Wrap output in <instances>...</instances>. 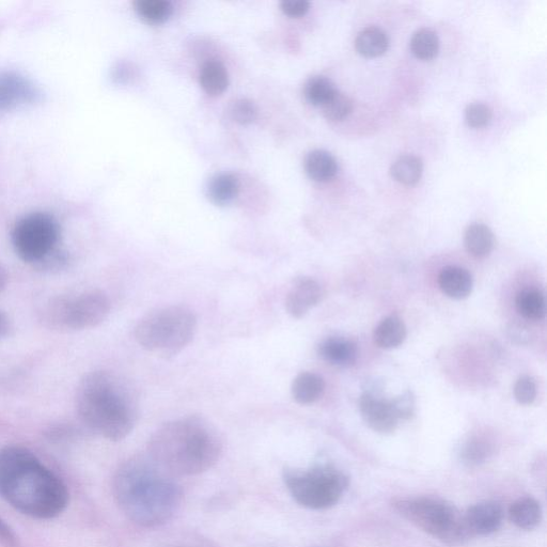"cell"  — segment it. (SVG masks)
I'll return each instance as SVG.
<instances>
[{
    "label": "cell",
    "mask_w": 547,
    "mask_h": 547,
    "mask_svg": "<svg viewBox=\"0 0 547 547\" xmlns=\"http://www.w3.org/2000/svg\"><path fill=\"white\" fill-rule=\"evenodd\" d=\"M178 478L148 455L125 461L114 478V496L132 523L145 528L161 526L179 511L183 493Z\"/></svg>",
    "instance_id": "6da1fadb"
},
{
    "label": "cell",
    "mask_w": 547,
    "mask_h": 547,
    "mask_svg": "<svg viewBox=\"0 0 547 547\" xmlns=\"http://www.w3.org/2000/svg\"><path fill=\"white\" fill-rule=\"evenodd\" d=\"M0 496L29 518L55 519L66 510V484L33 452L19 446L0 448Z\"/></svg>",
    "instance_id": "7a4b0ae2"
},
{
    "label": "cell",
    "mask_w": 547,
    "mask_h": 547,
    "mask_svg": "<svg viewBox=\"0 0 547 547\" xmlns=\"http://www.w3.org/2000/svg\"><path fill=\"white\" fill-rule=\"evenodd\" d=\"M223 441L207 420L190 416L164 424L150 437L147 455L166 472L190 477L208 472L221 459Z\"/></svg>",
    "instance_id": "3957f363"
},
{
    "label": "cell",
    "mask_w": 547,
    "mask_h": 547,
    "mask_svg": "<svg viewBox=\"0 0 547 547\" xmlns=\"http://www.w3.org/2000/svg\"><path fill=\"white\" fill-rule=\"evenodd\" d=\"M75 401L82 423L105 440L122 441L135 427L137 405L133 392L111 372L85 375L77 387Z\"/></svg>",
    "instance_id": "277c9868"
},
{
    "label": "cell",
    "mask_w": 547,
    "mask_h": 547,
    "mask_svg": "<svg viewBox=\"0 0 547 547\" xmlns=\"http://www.w3.org/2000/svg\"><path fill=\"white\" fill-rule=\"evenodd\" d=\"M197 331L194 312L184 306H167L148 312L135 327L138 345L148 352L169 357L190 345Z\"/></svg>",
    "instance_id": "5b68a950"
},
{
    "label": "cell",
    "mask_w": 547,
    "mask_h": 547,
    "mask_svg": "<svg viewBox=\"0 0 547 547\" xmlns=\"http://www.w3.org/2000/svg\"><path fill=\"white\" fill-rule=\"evenodd\" d=\"M393 508L403 519L448 545H463L470 541L464 514L439 497L410 496L393 500Z\"/></svg>",
    "instance_id": "8992f818"
},
{
    "label": "cell",
    "mask_w": 547,
    "mask_h": 547,
    "mask_svg": "<svg viewBox=\"0 0 547 547\" xmlns=\"http://www.w3.org/2000/svg\"><path fill=\"white\" fill-rule=\"evenodd\" d=\"M60 229L55 218L44 212L25 215L14 225L11 240L15 254L36 268L52 270L60 267L57 255Z\"/></svg>",
    "instance_id": "52a82bcc"
},
{
    "label": "cell",
    "mask_w": 547,
    "mask_h": 547,
    "mask_svg": "<svg viewBox=\"0 0 547 547\" xmlns=\"http://www.w3.org/2000/svg\"><path fill=\"white\" fill-rule=\"evenodd\" d=\"M284 481L295 502L311 510L332 508L349 487L348 477L331 465L287 468Z\"/></svg>",
    "instance_id": "ba28073f"
},
{
    "label": "cell",
    "mask_w": 547,
    "mask_h": 547,
    "mask_svg": "<svg viewBox=\"0 0 547 547\" xmlns=\"http://www.w3.org/2000/svg\"><path fill=\"white\" fill-rule=\"evenodd\" d=\"M111 301L100 290L59 296L45 305L43 322L61 332L84 331L103 323L111 312Z\"/></svg>",
    "instance_id": "9c48e42d"
},
{
    "label": "cell",
    "mask_w": 547,
    "mask_h": 547,
    "mask_svg": "<svg viewBox=\"0 0 547 547\" xmlns=\"http://www.w3.org/2000/svg\"><path fill=\"white\" fill-rule=\"evenodd\" d=\"M40 98L37 86L18 72L0 73V113L34 104Z\"/></svg>",
    "instance_id": "30bf717a"
},
{
    "label": "cell",
    "mask_w": 547,
    "mask_h": 547,
    "mask_svg": "<svg viewBox=\"0 0 547 547\" xmlns=\"http://www.w3.org/2000/svg\"><path fill=\"white\" fill-rule=\"evenodd\" d=\"M359 410L366 425L374 432L393 433L399 423L390 401L382 400L371 394H364L359 400Z\"/></svg>",
    "instance_id": "8fae6325"
},
{
    "label": "cell",
    "mask_w": 547,
    "mask_h": 547,
    "mask_svg": "<svg viewBox=\"0 0 547 547\" xmlns=\"http://www.w3.org/2000/svg\"><path fill=\"white\" fill-rule=\"evenodd\" d=\"M322 300V289L316 280L303 277L295 281L286 296V309L295 319H302Z\"/></svg>",
    "instance_id": "7c38bea8"
},
{
    "label": "cell",
    "mask_w": 547,
    "mask_h": 547,
    "mask_svg": "<svg viewBox=\"0 0 547 547\" xmlns=\"http://www.w3.org/2000/svg\"><path fill=\"white\" fill-rule=\"evenodd\" d=\"M464 518L473 537L489 536L502 526L504 511L497 503L482 502L468 509L464 513Z\"/></svg>",
    "instance_id": "4fadbf2b"
},
{
    "label": "cell",
    "mask_w": 547,
    "mask_h": 547,
    "mask_svg": "<svg viewBox=\"0 0 547 547\" xmlns=\"http://www.w3.org/2000/svg\"><path fill=\"white\" fill-rule=\"evenodd\" d=\"M323 361L338 368L353 366L358 357L355 343L345 338L332 337L324 340L319 346Z\"/></svg>",
    "instance_id": "5bb4252c"
},
{
    "label": "cell",
    "mask_w": 547,
    "mask_h": 547,
    "mask_svg": "<svg viewBox=\"0 0 547 547\" xmlns=\"http://www.w3.org/2000/svg\"><path fill=\"white\" fill-rule=\"evenodd\" d=\"M442 292L452 300H464L472 294L473 277L470 272L459 267H446L439 275Z\"/></svg>",
    "instance_id": "9a60e30c"
},
{
    "label": "cell",
    "mask_w": 547,
    "mask_h": 547,
    "mask_svg": "<svg viewBox=\"0 0 547 547\" xmlns=\"http://www.w3.org/2000/svg\"><path fill=\"white\" fill-rule=\"evenodd\" d=\"M509 519L520 529L533 530L541 523V506L533 497H522L510 506Z\"/></svg>",
    "instance_id": "2e32d148"
},
{
    "label": "cell",
    "mask_w": 547,
    "mask_h": 547,
    "mask_svg": "<svg viewBox=\"0 0 547 547\" xmlns=\"http://www.w3.org/2000/svg\"><path fill=\"white\" fill-rule=\"evenodd\" d=\"M325 390V382L319 374L302 372L292 383L291 393L293 399L303 405L318 401Z\"/></svg>",
    "instance_id": "e0dca14e"
},
{
    "label": "cell",
    "mask_w": 547,
    "mask_h": 547,
    "mask_svg": "<svg viewBox=\"0 0 547 547\" xmlns=\"http://www.w3.org/2000/svg\"><path fill=\"white\" fill-rule=\"evenodd\" d=\"M406 335L408 332L404 322L399 317L390 316L375 328L373 339L379 348L392 350L402 345Z\"/></svg>",
    "instance_id": "ac0fdd59"
},
{
    "label": "cell",
    "mask_w": 547,
    "mask_h": 547,
    "mask_svg": "<svg viewBox=\"0 0 547 547\" xmlns=\"http://www.w3.org/2000/svg\"><path fill=\"white\" fill-rule=\"evenodd\" d=\"M305 170L307 175L315 181L326 182L332 180L338 170L334 156L324 150L309 152L305 158Z\"/></svg>",
    "instance_id": "d6986e66"
},
{
    "label": "cell",
    "mask_w": 547,
    "mask_h": 547,
    "mask_svg": "<svg viewBox=\"0 0 547 547\" xmlns=\"http://www.w3.org/2000/svg\"><path fill=\"white\" fill-rule=\"evenodd\" d=\"M464 243L468 254L477 259H483L492 253L495 238L488 226L474 224L467 228Z\"/></svg>",
    "instance_id": "ffe728a7"
},
{
    "label": "cell",
    "mask_w": 547,
    "mask_h": 547,
    "mask_svg": "<svg viewBox=\"0 0 547 547\" xmlns=\"http://www.w3.org/2000/svg\"><path fill=\"white\" fill-rule=\"evenodd\" d=\"M240 190L239 180L230 174L213 177L207 189L210 200L216 206H228L237 198Z\"/></svg>",
    "instance_id": "44dd1931"
},
{
    "label": "cell",
    "mask_w": 547,
    "mask_h": 547,
    "mask_svg": "<svg viewBox=\"0 0 547 547\" xmlns=\"http://www.w3.org/2000/svg\"><path fill=\"white\" fill-rule=\"evenodd\" d=\"M389 45L385 31L379 27H368L361 31L356 38L355 46L359 54L374 58L383 55Z\"/></svg>",
    "instance_id": "7402d4cb"
},
{
    "label": "cell",
    "mask_w": 547,
    "mask_h": 547,
    "mask_svg": "<svg viewBox=\"0 0 547 547\" xmlns=\"http://www.w3.org/2000/svg\"><path fill=\"white\" fill-rule=\"evenodd\" d=\"M200 85L210 96H220L228 88L227 69L220 61H208L200 71Z\"/></svg>",
    "instance_id": "603a6c76"
},
{
    "label": "cell",
    "mask_w": 547,
    "mask_h": 547,
    "mask_svg": "<svg viewBox=\"0 0 547 547\" xmlns=\"http://www.w3.org/2000/svg\"><path fill=\"white\" fill-rule=\"evenodd\" d=\"M520 315L527 320L540 321L546 314L544 294L537 289H525L515 299Z\"/></svg>",
    "instance_id": "cb8c5ba5"
},
{
    "label": "cell",
    "mask_w": 547,
    "mask_h": 547,
    "mask_svg": "<svg viewBox=\"0 0 547 547\" xmlns=\"http://www.w3.org/2000/svg\"><path fill=\"white\" fill-rule=\"evenodd\" d=\"M423 169V162L417 156L403 155L394 163L390 174L401 184L414 185L423 175Z\"/></svg>",
    "instance_id": "d4e9b609"
},
{
    "label": "cell",
    "mask_w": 547,
    "mask_h": 547,
    "mask_svg": "<svg viewBox=\"0 0 547 547\" xmlns=\"http://www.w3.org/2000/svg\"><path fill=\"white\" fill-rule=\"evenodd\" d=\"M135 10L149 24H163L173 14V5L167 0H138Z\"/></svg>",
    "instance_id": "484cf974"
},
{
    "label": "cell",
    "mask_w": 547,
    "mask_h": 547,
    "mask_svg": "<svg viewBox=\"0 0 547 547\" xmlns=\"http://www.w3.org/2000/svg\"><path fill=\"white\" fill-rule=\"evenodd\" d=\"M337 92L334 83L324 76L310 78L304 90L307 101L312 105L321 107L330 101Z\"/></svg>",
    "instance_id": "4316f807"
},
{
    "label": "cell",
    "mask_w": 547,
    "mask_h": 547,
    "mask_svg": "<svg viewBox=\"0 0 547 547\" xmlns=\"http://www.w3.org/2000/svg\"><path fill=\"white\" fill-rule=\"evenodd\" d=\"M411 50L418 59L430 60L439 53V37L431 29H419L412 37Z\"/></svg>",
    "instance_id": "83f0119b"
},
{
    "label": "cell",
    "mask_w": 547,
    "mask_h": 547,
    "mask_svg": "<svg viewBox=\"0 0 547 547\" xmlns=\"http://www.w3.org/2000/svg\"><path fill=\"white\" fill-rule=\"evenodd\" d=\"M492 453V443L482 436H475L462 449V458L470 464L486 461Z\"/></svg>",
    "instance_id": "f1b7e54d"
},
{
    "label": "cell",
    "mask_w": 547,
    "mask_h": 547,
    "mask_svg": "<svg viewBox=\"0 0 547 547\" xmlns=\"http://www.w3.org/2000/svg\"><path fill=\"white\" fill-rule=\"evenodd\" d=\"M323 114L327 119L332 121H340L347 118L353 109L352 100L340 93L339 91L336 95L322 106Z\"/></svg>",
    "instance_id": "f546056e"
},
{
    "label": "cell",
    "mask_w": 547,
    "mask_h": 547,
    "mask_svg": "<svg viewBox=\"0 0 547 547\" xmlns=\"http://www.w3.org/2000/svg\"><path fill=\"white\" fill-rule=\"evenodd\" d=\"M229 113L233 121L242 125H247L253 123L257 119L258 109L252 101L238 99L231 103Z\"/></svg>",
    "instance_id": "4dcf8cb0"
},
{
    "label": "cell",
    "mask_w": 547,
    "mask_h": 547,
    "mask_svg": "<svg viewBox=\"0 0 547 547\" xmlns=\"http://www.w3.org/2000/svg\"><path fill=\"white\" fill-rule=\"evenodd\" d=\"M492 118L491 108L481 103H475L466 108L465 119L470 127L478 129L486 127Z\"/></svg>",
    "instance_id": "1f68e13d"
},
{
    "label": "cell",
    "mask_w": 547,
    "mask_h": 547,
    "mask_svg": "<svg viewBox=\"0 0 547 547\" xmlns=\"http://www.w3.org/2000/svg\"><path fill=\"white\" fill-rule=\"evenodd\" d=\"M514 397L522 405L533 404L537 398V385L533 378L522 377L514 385Z\"/></svg>",
    "instance_id": "d6a6232c"
},
{
    "label": "cell",
    "mask_w": 547,
    "mask_h": 547,
    "mask_svg": "<svg viewBox=\"0 0 547 547\" xmlns=\"http://www.w3.org/2000/svg\"><path fill=\"white\" fill-rule=\"evenodd\" d=\"M390 405L398 419H410L415 412V399L411 392H406L400 397L390 401Z\"/></svg>",
    "instance_id": "836d02e7"
},
{
    "label": "cell",
    "mask_w": 547,
    "mask_h": 547,
    "mask_svg": "<svg viewBox=\"0 0 547 547\" xmlns=\"http://www.w3.org/2000/svg\"><path fill=\"white\" fill-rule=\"evenodd\" d=\"M309 8L310 4L306 0H285L281 3V10L291 18L304 17Z\"/></svg>",
    "instance_id": "e575fe53"
},
{
    "label": "cell",
    "mask_w": 547,
    "mask_h": 547,
    "mask_svg": "<svg viewBox=\"0 0 547 547\" xmlns=\"http://www.w3.org/2000/svg\"><path fill=\"white\" fill-rule=\"evenodd\" d=\"M0 543L8 547L17 545V538H15L11 528L2 519H0Z\"/></svg>",
    "instance_id": "d590c367"
},
{
    "label": "cell",
    "mask_w": 547,
    "mask_h": 547,
    "mask_svg": "<svg viewBox=\"0 0 547 547\" xmlns=\"http://www.w3.org/2000/svg\"><path fill=\"white\" fill-rule=\"evenodd\" d=\"M11 331V322L4 311L0 310V340L9 335Z\"/></svg>",
    "instance_id": "8d00e7d4"
},
{
    "label": "cell",
    "mask_w": 547,
    "mask_h": 547,
    "mask_svg": "<svg viewBox=\"0 0 547 547\" xmlns=\"http://www.w3.org/2000/svg\"><path fill=\"white\" fill-rule=\"evenodd\" d=\"M7 287V275L0 265V293H3Z\"/></svg>",
    "instance_id": "74e56055"
}]
</instances>
